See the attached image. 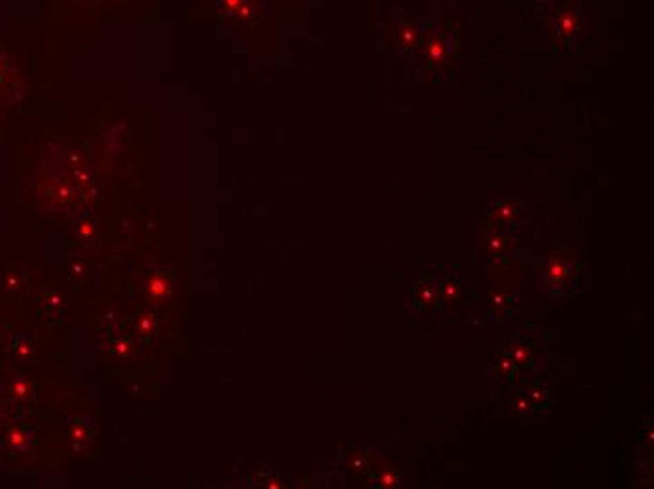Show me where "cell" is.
<instances>
[{"label":"cell","mask_w":654,"mask_h":489,"mask_svg":"<svg viewBox=\"0 0 654 489\" xmlns=\"http://www.w3.org/2000/svg\"><path fill=\"white\" fill-rule=\"evenodd\" d=\"M453 49V38L442 28H435L427 44V59L430 64H442Z\"/></svg>","instance_id":"cell-1"},{"label":"cell","mask_w":654,"mask_h":489,"mask_svg":"<svg viewBox=\"0 0 654 489\" xmlns=\"http://www.w3.org/2000/svg\"><path fill=\"white\" fill-rule=\"evenodd\" d=\"M395 40L401 53H414L421 40V30L416 23H410L406 19H399L395 25Z\"/></svg>","instance_id":"cell-2"},{"label":"cell","mask_w":654,"mask_h":489,"mask_svg":"<svg viewBox=\"0 0 654 489\" xmlns=\"http://www.w3.org/2000/svg\"><path fill=\"white\" fill-rule=\"evenodd\" d=\"M170 290V285H167V281L160 277H154L149 281V285H147V292L151 294L152 298H164L165 292Z\"/></svg>","instance_id":"cell-3"},{"label":"cell","mask_w":654,"mask_h":489,"mask_svg":"<svg viewBox=\"0 0 654 489\" xmlns=\"http://www.w3.org/2000/svg\"><path fill=\"white\" fill-rule=\"evenodd\" d=\"M28 391H30V388H28V384L23 382V380H17V382L14 384V388H12V393L17 397H25Z\"/></svg>","instance_id":"cell-4"},{"label":"cell","mask_w":654,"mask_h":489,"mask_svg":"<svg viewBox=\"0 0 654 489\" xmlns=\"http://www.w3.org/2000/svg\"><path fill=\"white\" fill-rule=\"evenodd\" d=\"M574 21L570 19V17H566V15H564V17H562L561 19V33L562 34H570L572 33V30H574Z\"/></svg>","instance_id":"cell-5"},{"label":"cell","mask_w":654,"mask_h":489,"mask_svg":"<svg viewBox=\"0 0 654 489\" xmlns=\"http://www.w3.org/2000/svg\"><path fill=\"white\" fill-rule=\"evenodd\" d=\"M23 443H25V435H23L21 431H14V433L10 435V444L15 446V448H19Z\"/></svg>","instance_id":"cell-6"}]
</instances>
